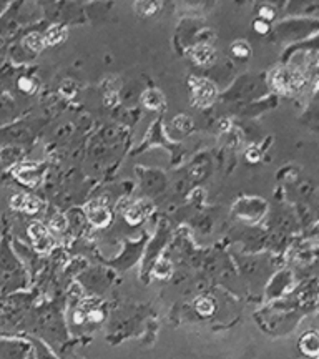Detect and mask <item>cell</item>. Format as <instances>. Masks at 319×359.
<instances>
[{
  "instance_id": "cell-3",
  "label": "cell",
  "mask_w": 319,
  "mask_h": 359,
  "mask_svg": "<svg viewBox=\"0 0 319 359\" xmlns=\"http://www.w3.org/2000/svg\"><path fill=\"white\" fill-rule=\"evenodd\" d=\"M142 102H143V105L150 110H160V109H163V105H165V98L158 92V90H147V92L143 93Z\"/></svg>"
},
{
  "instance_id": "cell-4",
  "label": "cell",
  "mask_w": 319,
  "mask_h": 359,
  "mask_svg": "<svg viewBox=\"0 0 319 359\" xmlns=\"http://www.w3.org/2000/svg\"><path fill=\"white\" fill-rule=\"evenodd\" d=\"M191 57L195 58L196 64L206 65L215 58V50L210 45H198V47H195L191 50Z\"/></svg>"
},
{
  "instance_id": "cell-6",
  "label": "cell",
  "mask_w": 319,
  "mask_h": 359,
  "mask_svg": "<svg viewBox=\"0 0 319 359\" xmlns=\"http://www.w3.org/2000/svg\"><path fill=\"white\" fill-rule=\"evenodd\" d=\"M90 219H92V223H95L97 226H103L105 223H109L110 219V215H109V210H105L103 206H95V208L90 212Z\"/></svg>"
},
{
  "instance_id": "cell-14",
  "label": "cell",
  "mask_w": 319,
  "mask_h": 359,
  "mask_svg": "<svg viewBox=\"0 0 319 359\" xmlns=\"http://www.w3.org/2000/svg\"><path fill=\"white\" fill-rule=\"evenodd\" d=\"M254 29H256V32H259V34H266L268 32V24L264 20H258L254 24Z\"/></svg>"
},
{
  "instance_id": "cell-2",
  "label": "cell",
  "mask_w": 319,
  "mask_h": 359,
  "mask_svg": "<svg viewBox=\"0 0 319 359\" xmlns=\"http://www.w3.org/2000/svg\"><path fill=\"white\" fill-rule=\"evenodd\" d=\"M30 235H32L35 245H37L39 250H48L52 246L50 243V238H48V233L42 224H32V228H30Z\"/></svg>"
},
{
  "instance_id": "cell-7",
  "label": "cell",
  "mask_w": 319,
  "mask_h": 359,
  "mask_svg": "<svg viewBox=\"0 0 319 359\" xmlns=\"http://www.w3.org/2000/svg\"><path fill=\"white\" fill-rule=\"evenodd\" d=\"M301 346H303V351L304 353L318 354L319 353V338H318L316 334L304 336L303 343H301Z\"/></svg>"
},
{
  "instance_id": "cell-16",
  "label": "cell",
  "mask_w": 319,
  "mask_h": 359,
  "mask_svg": "<svg viewBox=\"0 0 319 359\" xmlns=\"http://www.w3.org/2000/svg\"><path fill=\"white\" fill-rule=\"evenodd\" d=\"M19 85H20V88H22V90H27V92H30V90L34 88V83L30 82L29 79H22Z\"/></svg>"
},
{
  "instance_id": "cell-15",
  "label": "cell",
  "mask_w": 319,
  "mask_h": 359,
  "mask_svg": "<svg viewBox=\"0 0 319 359\" xmlns=\"http://www.w3.org/2000/svg\"><path fill=\"white\" fill-rule=\"evenodd\" d=\"M246 158L250 161H258L259 160V151L256 150V148H250L248 151H246Z\"/></svg>"
},
{
  "instance_id": "cell-17",
  "label": "cell",
  "mask_w": 319,
  "mask_h": 359,
  "mask_svg": "<svg viewBox=\"0 0 319 359\" xmlns=\"http://www.w3.org/2000/svg\"><path fill=\"white\" fill-rule=\"evenodd\" d=\"M262 17H263V19H273V17H275V13H273L271 8L263 7L262 8Z\"/></svg>"
},
{
  "instance_id": "cell-8",
  "label": "cell",
  "mask_w": 319,
  "mask_h": 359,
  "mask_svg": "<svg viewBox=\"0 0 319 359\" xmlns=\"http://www.w3.org/2000/svg\"><path fill=\"white\" fill-rule=\"evenodd\" d=\"M160 7V4L156 2H137L135 4V11L138 12V15L147 17V15H154L156 8Z\"/></svg>"
},
{
  "instance_id": "cell-10",
  "label": "cell",
  "mask_w": 319,
  "mask_h": 359,
  "mask_svg": "<svg viewBox=\"0 0 319 359\" xmlns=\"http://www.w3.org/2000/svg\"><path fill=\"white\" fill-rule=\"evenodd\" d=\"M27 45H29L34 52H40L45 45V39L40 34H30L29 37H27Z\"/></svg>"
},
{
  "instance_id": "cell-5",
  "label": "cell",
  "mask_w": 319,
  "mask_h": 359,
  "mask_svg": "<svg viewBox=\"0 0 319 359\" xmlns=\"http://www.w3.org/2000/svg\"><path fill=\"white\" fill-rule=\"evenodd\" d=\"M67 37V29L62 25H53L47 30V35H45V43L48 45H57L64 42Z\"/></svg>"
},
{
  "instance_id": "cell-13",
  "label": "cell",
  "mask_w": 319,
  "mask_h": 359,
  "mask_svg": "<svg viewBox=\"0 0 319 359\" xmlns=\"http://www.w3.org/2000/svg\"><path fill=\"white\" fill-rule=\"evenodd\" d=\"M62 90H64V92H69L67 95L72 97V95H75V92H77V85H75L74 82H70V80H67V83L62 87Z\"/></svg>"
},
{
  "instance_id": "cell-12",
  "label": "cell",
  "mask_w": 319,
  "mask_h": 359,
  "mask_svg": "<svg viewBox=\"0 0 319 359\" xmlns=\"http://www.w3.org/2000/svg\"><path fill=\"white\" fill-rule=\"evenodd\" d=\"M198 311L201 314H210L211 311H213V304H211L210 299H201V302H198Z\"/></svg>"
},
{
  "instance_id": "cell-11",
  "label": "cell",
  "mask_w": 319,
  "mask_h": 359,
  "mask_svg": "<svg viewBox=\"0 0 319 359\" xmlns=\"http://www.w3.org/2000/svg\"><path fill=\"white\" fill-rule=\"evenodd\" d=\"M233 53L236 57H248L250 55V47L245 42H238L233 45Z\"/></svg>"
},
{
  "instance_id": "cell-1",
  "label": "cell",
  "mask_w": 319,
  "mask_h": 359,
  "mask_svg": "<svg viewBox=\"0 0 319 359\" xmlns=\"http://www.w3.org/2000/svg\"><path fill=\"white\" fill-rule=\"evenodd\" d=\"M193 102L198 107H210L217 98V87L205 79H191Z\"/></svg>"
},
{
  "instance_id": "cell-9",
  "label": "cell",
  "mask_w": 319,
  "mask_h": 359,
  "mask_svg": "<svg viewBox=\"0 0 319 359\" xmlns=\"http://www.w3.org/2000/svg\"><path fill=\"white\" fill-rule=\"evenodd\" d=\"M175 127H177L179 132L188 133L193 128V120L186 115H179V116H177V118H175Z\"/></svg>"
}]
</instances>
